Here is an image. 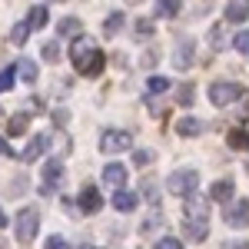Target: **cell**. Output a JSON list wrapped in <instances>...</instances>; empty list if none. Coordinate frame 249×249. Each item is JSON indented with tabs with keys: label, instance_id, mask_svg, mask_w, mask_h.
Wrapping results in <instances>:
<instances>
[{
	"label": "cell",
	"instance_id": "cell-1",
	"mask_svg": "<svg viewBox=\"0 0 249 249\" xmlns=\"http://www.w3.org/2000/svg\"><path fill=\"white\" fill-rule=\"evenodd\" d=\"M70 57H73V63H77V70L83 77H100L103 73V63H107V57L96 50V43H90V40H83V37L73 43Z\"/></svg>",
	"mask_w": 249,
	"mask_h": 249
},
{
	"label": "cell",
	"instance_id": "cell-2",
	"mask_svg": "<svg viewBox=\"0 0 249 249\" xmlns=\"http://www.w3.org/2000/svg\"><path fill=\"white\" fill-rule=\"evenodd\" d=\"M199 186V173L196 170H176L166 179V190L173 193V196H193V190Z\"/></svg>",
	"mask_w": 249,
	"mask_h": 249
},
{
	"label": "cell",
	"instance_id": "cell-3",
	"mask_svg": "<svg viewBox=\"0 0 249 249\" xmlns=\"http://www.w3.org/2000/svg\"><path fill=\"white\" fill-rule=\"evenodd\" d=\"M243 96H246V90H243L239 83H230V80H219V83L210 87V100L216 107H230V103L243 100Z\"/></svg>",
	"mask_w": 249,
	"mask_h": 249
},
{
	"label": "cell",
	"instance_id": "cell-4",
	"mask_svg": "<svg viewBox=\"0 0 249 249\" xmlns=\"http://www.w3.org/2000/svg\"><path fill=\"white\" fill-rule=\"evenodd\" d=\"M37 230H40V213L37 210H20V216H17V239L27 246V243H34Z\"/></svg>",
	"mask_w": 249,
	"mask_h": 249
},
{
	"label": "cell",
	"instance_id": "cell-5",
	"mask_svg": "<svg viewBox=\"0 0 249 249\" xmlns=\"http://www.w3.org/2000/svg\"><path fill=\"white\" fill-rule=\"evenodd\" d=\"M133 146V136L126 133V130H107L103 140H100V150L103 153H126Z\"/></svg>",
	"mask_w": 249,
	"mask_h": 249
},
{
	"label": "cell",
	"instance_id": "cell-6",
	"mask_svg": "<svg viewBox=\"0 0 249 249\" xmlns=\"http://www.w3.org/2000/svg\"><path fill=\"white\" fill-rule=\"evenodd\" d=\"M223 219H226V226H236V230L249 226V199H236L232 206H226Z\"/></svg>",
	"mask_w": 249,
	"mask_h": 249
},
{
	"label": "cell",
	"instance_id": "cell-7",
	"mask_svg": "<svg viewBox=\"0 0 249 249\" xmlns=\"http://www.w3.org/2000/svg\"><path fill=\"white\" fill-rule=\"evenodd\" d=\"M77 206H80V213H83V216H96V213H100V206H103V196H100V190H93V186H83Z\"/></svg>",
	"mask_w": 249,
	"mask_h": 249
},
{
	"label": "cell",
	"instance_id": "cell-8",
	"mask_svg": "<svg viewBox=\"0 0 249 249\" xmlns=\"http://www.w3.org/2000/svg\"><path fill=\"white\" fill-rule=\"evenodd\" d=\"M60 176H63V160H47V166H43V193L57 190L60 186Z\"/></svg>",
	"mask_w": 249,
	"mask_h": 249
},
{
	"label": "cell",
	"instance_id": "cell-9",
	"mask_svg": "<svg viewBox=\"0 0 249 249\" xmlns=\"http://www.w3.org/2000/svg\"><path fill=\"white\" fill-rule=\"evenodd\" d=\"M183 232H186V239H193V243H206L210 226H206V219H186L183 223Z\"/></svg>",
	"mask_w": 249,
	"mask_h": 249
},
{
	"label": "cell",
	"instance_id": "cell-10",
	"mask_svg": "<svg viewBox=\"0 0 249 249\" xmlns=\"http://www.w3.org/2000/svg\"><path fill=\"white\" fill-rule=\"evenodd\" d=\"M249 20V0H230L226 3V23H243Z\"/></svg>",
	"mask_w": 249,
	"mask_h": 249
},
{
	"label": "cell",
	"instance_id": "cell-11",
	"mask_svg": "<svg viewBox=\"0 0 249 249\" xmlns=\"http://www.w3.org/2000/svg\"><path fill=\"white\" fill-rule=\"evenodd\" d=\"M190 63H193V40H179V47L173 53V67L176 70H190Z\"/></svg>",
	"mask_w": 249,
	"mask_h": 249
},
{
	"label": "cell",
	"instance_id": "cell-12",
	"mask_svg": "<svg viewBox=\"0 0 249 249\" xmlns=\"http://www.w3.org/2000/svg\"><path fill=\"white\" fill-rule=\"evenodd\" d=\"M103 183L123 190V183H126V166H123V163H110V166L103 170Z\"/></svg>",
	"mask_w": 249,
	"mask_h": 249
},
{
	"label": "cell",
	"instance_id": "cell-13",
	"mask_svg": "<svg viewBox=\"0 0 249 249\" xmlns=\"http://www.w3.org/2000/svg\"><path fill=\"white\" fill-rule=\"evenodd\" d=\"M210 196L216 199V203H230L232 196H236V183H232V179H216L213 190H210Z\"/></svg>",
	"mask_w": 249,
	"mask_h": 249
},
{
	"label": "cell",
	"instance_id": "cell-14",
	"mask_svg": "<svg viewBox=\"0 0 249 249\" xmlns=\"http://www.w3.org/2000/svg\"><path fill=\"white\" fill-rule=\"evenodd\" d=\"M47 146H50V140H47V136H37V140L27 143V150L20 153V160H23V163H34V160H40V153H43Z\"/></svg>",
	"mask_w": 249,
	"mask_h": 249
},
{
	"label": "cell",
	"instance_id": "cell-15",
	"mask_svg": "<svg viewBox=\"0 0 249 249\" xmlns=\"http://www.w3.org/2000/svg\"><path fill=\"white\" fill-rule=\"evenodd\" d=\"M206 216H210V206H206L203 199L190 196V199H186V219H206Z\"/></svg>",
	"mask_w": 249,
	"mask_h": 249
},
{
	"label": "cell",
	"instance_id": "cell-16",
	"mask_svg": "<svg viewBox=\"0 0 249 249\" xmlns=\"http://www.w3.org/2000/svg\"><path fill=\"white\" fill-rule=\"evenodd\" d=\"M113 206L120 213H133L136 210V196L130 190H116V196H113Z\"/></svg>",
	"mask_w": 249,
	"mask_h": 249
},
{
	"label": "cell",
	"instance_id": "cell-17",
	"mask_svg": "<svg viewBox=\"0 0 249 249\" xmlns=\"http://www.w3.org/2000/svg\"><path fill=\"white\" fill-rule=\"evenodd\" d=\"M57 30H60V37H80V34H83V23H80L77 17H63L57 23Z\"/></svg>",
	"mask_w": 249,
	"mask_h": 249
},
{
	"label": "cell",
	"instance_id": "cell-18",
	"mask_svg": "<svg viewBox=\"0 0 249 249\" xmlns=\"http://www.w3.org/2000/svg\"><path fill=\"white\" fill-rule=\"evenodd\" d=\"M199 130H203V123L193 120V116H183V120L176 123V133L179 136H199Z\"/></svg>",
	"mask_w": 249,
	"mask_h": 249
},
{
	"label": "cell",
	"instance_id": "cell-19",
	"mask_svg": "<svg viewBox=\"0 0 249 249\" xmlns=\"http://www.w3.org/2000/svg\"><path fill=\"white\" fill-rule=\"evenodd\" d=\"M123 23H126V17H123L120 10H113V14L107 17V23H103V34H107V37H116V34L123 30Z\"/></svg>",
	"mask_w": 249,
	"mask_h": 249
},
{
	"label": "cell",
	"instance_id": "cell-20",
	"mask_svg": "<svg viewBox=\"0 0 249 249\" xmlns=\"http://www.w3.org/2000/svg\"><path fill=\"white\" fill-rule=\"evenodd\" d=\"M226 143H230L232 150H249V133L243 130V126H236V130H230Z\"/></svg>",
	"mask_w": 249,
	"mask_h": 249
},
{
	"label": "cell",
	"instance_id": "cell-21",
	"mask_svg": "<svg viewBox=\"0 0 249 249\" xmlns=\"http://www.w3.org/2000/svg\"><path fill=\"white\" fill-rule=\"evenodd\" d=\"M17 73H20V80H27V83H34L37 80V63L34 60H17Z\"/></svg>",
	"mask_w": 249,
	"mask_h": 249
},
{
	"label": "cell",
	"instance_id": "cell-22",
	"mask_svg": "<svg viewBox=\"0 0 249 249\" xmlns=\"http://www.w3.org/2000/svg\"><path fill=\"white\" fill-rule=\"evenodd\" d=\"M27 133V116L17 113V116H10L7 120V136H23Z\"/></svg>",
	"mask_w": 249,
	"mask_h": 249
},
{
	"label": "cell",
	"instance_id": "cell-23",
	"mask_svg": "<svg viewBox=\"0 0 249 249\" xmlns=\"http://www.w3.org/2000/svg\"><path fill=\"white\" fill-rule=\"evenodd\" d=\"M30 30H34V27H30V20H27V23H17V27L10 30V43H14V47H23V40H27Z\"/></svg>",
	"mask_w": 249,
	"mask_h": 249
},
{
	"label": "cell",
	"instance_id": "cell-24",
	"mask_svg": "<svg viewBox=\"0 0 249 249\" xmlns=\"http://www.w3.org/2000/svg\"><path fill=\"white\" fill-rule=\"evenodd\" d=\"M27 20H30V27H34V30H40V27H47V20H50V14H47V7H34Z\"/></svg>",
	"mask_w": 249,
	"mask_h": 249
},
{
	"label": "cell",
	"instance_id": "cell-25",
	"mask_svg": "<svg viewBox=\"0 0 249 249\" xmlns=\"http://www.w3.org/2000/svg\"><path fill=\"white\" fill-rule=\"evenodd\" d=\"M179 10V0H160L156 3V17H176Z\"/></svg>",
	"mask_w": 249,
	"mask_h": 249
},
{
	"label": "cell",
	"instance_id": "cell-26",
	"mask_svg": "<svg viewBox=\"0 0 249 249\" xmlns=\"http://www.w3.org/2000/svg\"><path fill=\"white\" fill-rule=\"evenodd\" d=\"M193 96H196L193 83H183V87L176 90V103H179V107H193Z\"/></svg>",
	"mask_w": 249,
	"mask_h": 249
},
{
	"label": "cell",
	"instance_id": "cell-27",
	"mask_svg": "<svg viewBox=\"0 0 249 249\" xmlns=\"http://www.w3.org/2000/svg\"><path fill=\"white\" fill-rule=\"evenodd\" d=\"M43 60H47V63H57L60 60V43L57 40H47V43H43Z\"/></svg>",
	"mask_w": 249,
	"mask_h": 249
},
{
	"label": "cell",
	"instance_id": "cell-28",
	"mask_svg": "<svg viewBox=\"0 0 249 249\" xmlns=\"http://www.w3.org/2000/svg\"><path fill=\"white\" fill-rule=\"evenodd\" d=\"M232 47H236L243 57H249V30H239V34H236V40H232Z\"/></svg>",
	"mask_w": 249,
	"mask_h": 249
},
{
	"label": "cell",
	"instance_id": "cell-29",
	"mask_svg": "<svg viewBox=\"0 0 249 249\" xmlns=\"http://www.w3.org/2000/svg\"><path fill=\"white\" fill-rule=\"evenodd\" d=\"M166 87H170V80H166V77H150V80H146V90H150V93H163Z\"/></svg>",
	"mask_w": 249,
	"mask_h": 249
},
{
	"label": "cell",
	"instance_id": "cell-30",
	"mask_svg": "<svg viewBox=\"0 0 249 249\" xmlns=\"http://www.w3.org/2000/svg\"><path fill=\"white\" fill-rule=\"evenodd\" d=\"M0 90L10 93L14 90V67H3V77H0Z\"/></svg>",
	"mask_w": 249,
	"mask_h": 249
},
{
	"label": "cell",
	"instance_id": "cell-31",
	"mask_svg": "<svg viewBox=\"0 0 249 249\" xmlns=\"http://www.w3.org/2000/svg\"><path fill=\"white\" fill-rule=\"evenodd\" d=\"M153 160H156L153 150H140V153H133V163H136V166H150Z\"/></svg>",
	"mask_w": 249,
	"mask_h": 249
},
{
	"label": "cell",
	"instance_id": "cell-32",
	"mask_svg": "<svg viewBox=\"0 0 249 249\" xmlns=\"http://www.w3.org/2000/svg\"><path fill=\"white\" fill-rule=\"evenodd\" d=\"M23 190H27V176H17V183H10V186H7V196H10V193H14V196H20Z\"/></svg>",
	"mask_w": 249,
	"mask_h": 249
},
{
	"label": "cell",
	"instance_id": "cell-33",
	"mask_svg": "<svg viewBox=\"0 0 249 249\" xmlns=\"http://www.w3.org/2000/svg\"><path fill=\"white\" fill-rule=\"evenodd\" d=\"M210 43H213V50H223V47H219V43H223V23H219V27H213Z\"/></svg>",
	"mask_w": 249,
	"mask_h": 249
},
{
	"label": "cell",
	"instance_id": "cell-34",
	"mask_svg": "<svg viewBox=\"0 0 249 249\" xmlns=\"http://www.w3.org/2000/svg\"><path fill=\"white\" fill-rule=\"evenodd\" d=\"M156 249H183V243H179V239H173V236H166V239H160V243H156Z\"/></svg>",
	"mask_w": 249,
	"mask_h": 249
},
{
	"label": "cell",
	"instance_id": "cell-35",
	"mask_svg": "<svg viewBox=\"0 0 249 249\" xmlns=\"http://www.w3.org/2000/svg\"><path fill=\"white\" fill-rule=\"evenodd\" d=\"M43 249H67V239H60V236H50V239L43 243Z\"/></svg>",
	"mask_w": 249,
	"mask_h": 249
},
{
	"label": "cell",
	"instance_id": "cell-36",
	"mask_svg": "<svg viewBox=\"0 0 249 249\" xmlns=\"http://www.w3.org/2000/svg\"><path fill=\"white\" fill-rule=\"evenodd\" d=\"M136 34H140V37H150V34H153V23H150V20H140Z\"/></svg>",
	"mask_w": 249,
	"mask_h": 249
},
{
	"label": "cell",
	"instance_id": "cell-37",
	"mask_svg": "<svg viewBox=\"0 0 249 249\" xmlns=\"http://www.w3.org/2000/svg\"><path fill=\"white\" fill-rule=\"evenodd\" d=\"M153 63H156V53H153V50H150V53H143V67H153Z\"/></svg>",
	"mask_w": 249,
	"mask_h": 249
},
{
	"label": "cell",
	"instance_id": "cell-38",
	"mask_svg": "<svg viewBox=\"0 0 249 249\" xmlns=\"http://www.w3.org/2000/svg\"><path fill=\"white\" fill-rule=\"evenodd\" d=\"M223 249H249V243H223Z\"/></svg>",
	"mask_w": 249,
	"mask_h": 249
},
{
	"label": "cell",
	"instance_id": "cell-39",
	"mask_svg": "<svg viewBox=\"0 0 249 249\" xmlns=\"http://www.w3.org/2000/svg\"><path fill=\"white\" fill-rule=\"evenodd\" d=\"M53 120H57V126H63V123H67V113H63V110H57V113H53Z\"/></svg>",
	"mask_w": 249,
	"mask_h": 249
},
{
	"label": "cell",
	"instance_id": "cell-40",
	"mask_svg": "<svg viewBox=\"0 0 249 249\" xmlns=\"http://www.w3.org/2000/svg\"><path fill=\"white\" fill-rule=\"evenodd\" d=\"M243 113H246V116H249V96H246V107H243Z\"/></svg>",
	"mask_w": 249,
	"mask_h": 249
},
{
	"label": "cell",
	"instance_id": "cell-41",
	"mask_svg": "<svg viewBox=\"0 0 249 249\" xmlns=\"http://www.w3.org/2000/svg\"><path fill=\"white\" fill-rule=\"evenodd\" d=\"M126 3H140V0H126Z\"/></svg>",
	"mask_w": 249,
	"mask_h": 249
},
{
	"label": "cell",
	"instance_id": "cell-42",
	"mask_svg": "<svg viewBox=\"0 0 249 249\" xmlns=\"http://www.w3.org/2000/svg\"><path fill=\"white\" fill-rule=\"evenodd\" d=\"M83 249H93V246H83Z\"/></svg>",
	"mask_w": 249,
	"mask_h": 249
}]
</instances>
